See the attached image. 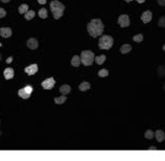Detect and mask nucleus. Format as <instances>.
I'll use <instances>...</instances> for the list:
<instances>
[{"instance_id":"1","label":"nucleus","mask_w":165,"mask_h":161,"mask_svg":"<svg viewBox=\"0 0 165 161\" xmlns=\"http://www.w3.org/2000/svg\"><path fill=\"white\" fill-rule=\"evenodd\" d=\"M105 29L104 23L100 19H92L88 24H87V30L88 34L92 38H97L102 36Z\"/></svg>"},{"instance_id":"2","label":"nucleus","mask_w":165,"mask_h":161,"mask_svg":"<svg viewBox=\"0 0 165 161\" xmlns=\"http://www.w3.org/2000/svg\"><path fill=\"white\" fill-rule=\"evenodd\" d=\"M65 8H66L65 5H64L62 2H60L59 0H52V1L50 2V11L52 13L53 18H55V20H59L61 17L63 16Z\"/></svg>"},{"instance_id":"3","label":"nucleus","mask_w":165,"mask_h":161,"mask_svg":"<svg viewBox=\"0 0 165 161\" xmlns=\"http://www.w3.org/2000/svg\"><path fill=\"white\" fill-rule=\"evenodd\" d=\"M113 43H114V39L111 36L104 35L99 38L98 47L102 50H109L113 46Z\"/></svg>"},{"instance_id":"4","label":"nucleus","mask_w":165,"mask_h":161,"mask_svg":"<svg viewBox=\"0 0 165 161\" xmlns=\"http://www.w3.org/2000/svg\"><path fill=\"white\" fill-rule=\"evenodd\" d=\"M94 59H95L94 52L91 51V50H84V51H82V53H80V60H82V65L91 66L93 64Z\"/></svg>"},{"instance_id":"5","label":"nucleus","mask_w":165,"mask_h":161,"mask_svg":"<svg viewBox=\"0 0 165 161\" xmlns=\"http://www.w3.org/2000/svg\"><path fill=\"white\" fill-rule=\"evenodd\" d=\"M33 91V87H31L30 85H27V86H25L24 88H21V89L18 90V95L21 98H23V99H28V98L31 96Z\"/></svg>"},{"instance_id":"6","label":"nucleus","mask_w":165,"mask_h":161,"mask_svg":"<svg viewBox=\"0 0 165 161\" xmlns=\"http://www.w3.org/2000/svg\"><path fill=\"white\" fill-rule=\"evenodd\" d=\"M117 22H118V24L120 25V27L124 28V27H129L130 26V18L127 15L123 14V15H120V16L118 17V20H117Z\"/></svg>"},{"instance_id":"7","label":"nucleus","mask_w":165,"mask_h":161,"mask_svg":"<svg viewBox=\"0 0 165 161\" xmlns=\"http://www.w3.org/2000/svg\"><path fill=\"white\" fill-rule=\"evenodd\" d=\"M55 85V79L53 77H49V79H46L42 82V88L45 89V90H51Z\"/></svg>"},{"instance_id":"8","label":"nucleus","mask_w":165,"mask_h":161,"mask_svg":"<svg viewBox=\"0 0 165 161\" xmlns=\"http://www.w3.org/2000/svg\"><path fill=\"white\" fill-rule=\"evenodd\" d=\"M151 19H153V13H151V11L143 12L142 15H141V20H142V22L144 24L149 23V22L151 21Z\"/></svg>"},{"instance_id":"9","label":"nucleus","mask_w":165,"mask_h":161,"mask_svg":"<svg viewBox=\"0 0 165 161\" xmlns=\"http://www.w3.org/2000/svg\"><path fill=\"white\" fill-rule=\"evenodd\" d=\"M25 73L28 74V75H33L35 73L38 72V65L37 64H31V65L27 66L26 68L24 69Z\"/></svg>"},{"instance_id":"10","label":"nucleus","mask_w":165,"mask_h":161,"mask_svg":"<svg viewBox=\"0 0 165 161\" xmlns=\"http://www.w3.org/2000/svg\"><path fill=\"white\" fill-rule=\"evenodd\" d=\"M26 45H27V47L29 49H31V50H35V49L38 48L39 46V42L37 39L35 38H30L27 40V42H26Z\"/></svg>"},{"instance_id":"11","label":"nucleus","mask_w":165,"mask_h":161,"mask_svg":"<svg viewBox=\"0 0 165 161\" xmlns=\"http://www.w3.org/2000/svg\"><path fill=\"white\" fill-rule=\"evenodd\" d=\"M13 34L12 32V28L11 27H1L0 28V36L2 37V38H10Z\"/></svg>"},{"instance_id":"12","label":"nucleus","mask_w":165,"mask_h":161,"mask_svg":"<svg viewBox=\"0 0 165 161\" xmlns=\"http://www.w3.org/2000/svg\"><path fill=\"white\" fill-rule=\"evenodd\" d=\"M3 75H4V79H12L15 75L14 69L11 68V67H7V68L4 69V71H3Z\"/></svg>"},{"instance_id":"13","label":"nucleus","mask_w":165,"mask_h":161,"mask_svg":"<svg viewBox=\"0 0 165 161\" xmlns=\"http://www.w3.org/2000/svg\"><path fill=\"white\" fill-rule=\"evenodd\" d=\"M155 137H156L158 142H162L165 139V133L162 130H157V131L155 132Z\"/></svg>"},{"instance_id":"14","label":"nucleus","mask_w":165,"mask_h":161,"mask_svg":"<svg viewBox=\"0 0 165 161\" xmlns=\"http://www.w3.org/2000/svg\"><path fill=\"white\" fill-rule=\"evenodd\" d=\"M60 92L63 95H67V94H69V93L71 92V87L69 85H62L60 87Z\"/></svg>"},{"instance_id":"15","label":"nucleus","mask_w":165,"mask_h":161,"mask_svg":"<svg viewBox=\"0 0 165 161\" xmlns=\"http://www.w3.org/2000/svg\"><path fill=\"white\" fill-rule=\"evenodd\" d=\"M80 63H82V60H80V55H74L71 59V66H73V67H78Z\"/></svg>"},{"instance_id":"16","label":"nucleus","mask_w":165,"mask_h":161,"mask_svg":"<svg viewBox=\"0 0 165 161\" xmlns=\"http://www.w3.org/2000/svg\"><path fill=\"white\" fill-rule=\"evenodd\" d=\"M119 50H120V52L122 55H125V53H129V52L132 50V46H131L130 44H123V45L120 47Z\"/></svg>"},{"instance_id":"17","label":"nucleus","mask_w":165,"mask_h":161,"mask_svg":"<svg viewBox=\"0 0 165 161\" xmlns=\"http://www.w3.org/2000/svg\"><path fill=\"white\" fill-rule=\"evenodd\" d=\"M90 88H91V85H90V83H88V82H82V83H80V86H78V89H80L82 92L89 90Z\"/></svg>"},{"instance_id":"18","label":"nucleus","mask_w":165,"mask_h":161,"mask_svg":"<svg viewBox=\"0 0 165 161\" xmlns=\"http://www.w3.org/2000/svg\"><path fill=\"white\" fill-rule=\"evenodd\" d=\"M106 59H107L106 55H97V57H95L94 61L96 62L97 65H102V64H104L106 62Z\"/></svg>"},{"instance_id":"19","label":"nucleus","mask_w":165,"mask_h":161,"mask_svg":"<svg viewBox=\"0 0 165 161\" xmlns=\"http://www.w3.org/2000/svg\"><path fill=\"white\" fill-rule=\"evenodd\" d=\"M66 101H67L66 95H63V94H62V96H60V97L55 98V103L57 105H62L64 104V103H66Z\"/></svg>"},{"instance_id":"20","label":"nucleus","mask_w":165,"mask_h":161,"mask_svg":"<svg viewBox=\"0 0 165 161\" xmlns=\"http://www.w3.org/2000/svg\"><path fill=\"white\" fill-rule=\"evenodd\" d=\"M157 73H158V77H165V66L163 65H160L157 69Z\"/></svg>"},{"instance_id":"21","label":"nucleus","mask_w":165,"mask_h":161,"mask_svg":"<svg viewBox=\"0 0 165 161\" xmlns=\"http://www.w3.org/2000/svg\"><path fill=\"white\" fill-rule=\"evenodd\" d=\"M39 17L42 18V19H46L47 17H48V12H47L46 8H41L39 11Z\"/></svg>"},{"instance_id":"22","label":"nucleus","mask_w":165,"mask_h":161,"mask_svg":"<svg viewBox=\"0 0 165 161\" xmlns=\"http://www.w3.org/2000/svg\"><path fill=\"white\" fill-rule=\"evenodd\" d=\"M35 15H36V13H35L33 11H28V12H26V13H25L24 18H25V20L29 21V20H31L33 17H35Z\"/></svg>"},{"instance_id":"23","label":"nucleus","mask_w":165,"mask_h":161,"mask_svg":"<svg viewBox=\"0 0 165 161\" xmlns=\"http://www.w3.org/2000/svg\"><path fill=\"white\" fill-rule=\"evenodd\" d=\"M28 5L27 4H21L18 8V12H19V14H25L26 12H28Z\"/></svg>"},{"instance_id":"24","label":"nucleus","mask_w":165,"mask_h":161,"mask_svg":"<svg viewBox=\"0 0 165 161\" xmlns=\"http://www.w3.org/2000/svg\"><path fill=\"white\" fill-rule=\"evenodd\" d=\"M155 136V133L151 130H146L145 133H144V137H145L146 139H153Z\"/></svg>"},{"instance_id":"25","label":"nucleus","mask_w":165,"mask_h":161,"mask_svg":"<svg viewBox=\"0 0 165 161\" xmlns=\"http://www.w3.org/2000/svg\"><path fill=\"white\" fill-rule=\"evenodd\" d=\"M97 75H98L99 77H108V75H109V70H108V69H100V70L98 71Z\"/></svg>"},{"instance_id":"26","label":"nucleus","mask_w":165,"mask_h":161,"mask_svg":"<svg viewBox=\"0 0 165 161\" xmlns=\"http://www.w3.org/2000/svg\"><path fill=\"white\" fill-rule=\"evenodd\" d=\"M133 40H134L135 42H137V43H141V42L143 41V35H142V34L135 35L134 37H133Z\"/></svg>"},{"instance_id":"27","label":"nucleus","mask_w":165,"mask_h":161,"mask_svg":"<svg viewBox=\"0 0 165 161\" xmlns=\"http://www.w3.org/2000/svg\"><path fill=\"white\" fill-rule=\"evenodd\" d=\"M158 26L162 28L165 27V16H162L159 19V21H158Z\"/></svg>"},{"instance_id":"28","label":"nucleus","mask_w":165,"mask_h":161,"mask_svg":"<svg viewBox=\"0 0 165 161\" xmlns=\"http://www.w3.org/2000/svg\"><path fill=\"white\" fill-rule=\"evenodd\" d=\"M5 16H6L5 10H4V8H0V19H1V18H4Z\"/></svg>"},{"instance_id":"29","label":"nucleus","mask_w":165,"mask_h":161,"mask_svg":"<svg viewBox=\"0 0 165 161\" xmlns=\"http://www.w3.org/2000/svg\"><path fill=\"white\" fill-rule=\"evenodd\" d=\"M157 2L160 6H165V0H157Z\"/></svg>"},{"instance_id":"30","label":"nucleus","mask_w":165,"mask_h":161,"mask_svg":"<svg viewBox=\"0 0 165 161\" xmlns=\"http://www.w3.org/2000/svg\"><path fill=\"white\" fill-rule=\"evenodd\" d=\"M38 2L40 3V4H45V3L47 2V0H38Z\"/></svg>"},{"instance_id":"31","label":"nucleus","mask_w":165,"mask_h":161,"mask_svg":"<svg viewBox=\"0 0 165 161\" xmlns=\"http://www.w3.org/2000/svg\"><path fill=\"white\" fill-rule=\"evenodd\" d=\"M0 1H1V2H3V3H8L11 0H0Z\"/></svg>"},{"instance_id":"32","label":"nucleus","mask_w":165,"mask_h":161,"mask_svg":"<svg viewBox=\"0 0 165 161\" xmlns=\"http://www.w3.org/2000/svg\"><path fill=\"white\" fill-rule=\"evenodd\" d=\"M149 150H156L157 147H154V145H151V147H149Z\"/></svg>"},{"instance_id":"33","label":"nucleus","mask_w":165,"mask_h":161,"mask_svg":"<svg viewBox=\"0 0 165 161\" xmlns=\"http://www.w3.org/2000/svg\"><path fill=\"white\" fill-rule=\"evenodd\" d=\"M138 3H144L145 2V0H137Z\"/></svg>"},{"instance_id":"34","label":"nucleus","mask_w":165,"mask_h":161,"mask_svg":"<svg viewBox=\"0 0 165 161\" xmlns=\"http://www.w3.org/2000/svg\"><path fill=\"white\" fill-rule=\"evenodd\" d=\"M124 1H125V2H127V3H129V2H131V1H133V0H124Z\"/></svg>"},{"instance_id":"35","label":"nucleus","mask_w":165,"mask_h":161,"mask_svg":"<svg viewBox=\"0 0 165 161\" xmlns=\"http://www.w3.org/2000/svg\"><path fill=\"white\" fill-rule=\"evenodd\" d=\"M2 60V55H1V53H0V61Z\"/></svg>"},{"instance_id":"36","label":"nucleus","mask_w":165,"mask_h":161,"mask_svg":"<svg viewBox=\"0 0 165 161\" xmlns=\"http://www.w3.org/2000/svg\"><path fill=\"white\" fill-rule=\"evenodd\" d=\"M162 49H163V50H164V51H165V44H164V45H163V47H162Z\"/></svg>"},{"instance_id":"37","label":"nucleus","mask_w":165,"mask_h":161,"mask_svg":"<svg viewBox=\"0 0 165 161\" xmlns=\"http://www.w3.org/2000/svg\"><path fill=\"white\" fill-rule=\"evenodd\" d=\"M163 89H164V90H165V85H164V86H163Z\"/></svg>"},{"instance_id":"38","label":"nucleus","mask_w":165,"mask_h":161,"mask_svg":"<svg viewBox=\"0 0 165 161\" xmlns=\"http://www.w3.org/2000/svg\"><path fill=\"white\" fill-rule=\"evenodd\" d=\"M0 135H1V132H0Z\"/></svg>"},{"instance_id":"39","label":"nucleus","mask_w":165,"mask_h":161,"mask_svg":"<svg viewBox=\"0 0 165 161\" xmlns=\"http://www.w3.org/2000/svg\"><path fill=\"white\" fill-rule=\"evenodd\" d=\"M0 123H1V120H0Z\"/></svg>"}]
</instances>
